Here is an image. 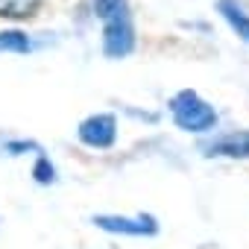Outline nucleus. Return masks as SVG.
Masks as SVG:
<instances>
[{
    "instance_id": "obj_4",
    "label": "nucleus",
    "mask_w": 249,
    "mask_h": 249,
    "mask_svg": "<svg viewBox=\"0 0 249 249\" xmlns=\"http://www.w3.org/2000/svg\"><path fill=\"white\" fill-rule=\"evenodd\" d=\"M94 226L97 229H106V231H114V234H156L159 231V223L156 217L150 214H138V217H117V214H97L94 217Z\"/></svg>"
},
{
    "instance_id": "obj_11",
    "label": "nucleus",
    "mask_w": 249,
    "mask_h": 249,
    "mask_svg": "<svg viewBox=\"0 0 249 249\" xmlns=\"http://www.w3.org/2000/svg\"><path fill=\"white\" fill-rule=\"evenodd\" d=\"M3 150H6L9 156H21V153H27V150L41 153V147H38L36 141H6V144H3Z\"/></svg>"
},
{
    "instance_id": "obj_6",
    "label": "nucleus",
    "mask_w": 249,
    "mask_h": 249,
    "mask_svg": "<svg viewBox=\"0 0 249 249\" xmlns=\"http://www.w3.org/2000/svg\"><path fill=\"white\" fill-rule=\"evenodd\" d=\"M217 9H220V15L229 21V27H231L243 41H249V15L243 12V6L237 3V0H220Z\"/></svg>"
},
{
    "instance_id": "obj_8",
    "label": "nucleus",
    "mask_w": 249,
    "mask_h": 249,
    "mask_svg": "<svg viewBox=\"0 0 249 249\" xmlns=\"http://www.w3.org/2000/svg\"><path fill=\"white\" fill-rule=\"evenodd\" d=\"M30 38L27 33H18V30H6L0 33V53H30Z\"/></svg>"
},
{
    "instance_id": "obj_1",
    "label": "nucleus",
    "mask_w": 249,
    "mask_h": 249,
    "mask_svg": "<svg viewBox=\"0 0 249 249\" xmlns=\"http://www.w3.org/2000/svg\"><path fill=\"white\" fill-rule=\"evenodd\" d=\"M170 114H173V123L185 132H208L217 126V111L191 88L179 91L170 100Z\"/></svg>"
},
{
    "instance_id": "obj_3",
    "label": "nucleus",
    "mask_w": 249,
    "mask_h": 249,
    "mask_svg": "<svg viewBox=\"0 0 249 249\" xmlns=\"http://www.w3.org/2000/svg\"><path fill=\"white\" fill-rule=\"evenodd\" d=\"M117 138V120L111 114H91L79 123V141L91 150H108Z\"/></svg>"
},
{
    "instance_id": "obj_9",
    "label": "nucleus",
    "mask_w": 249,
    "mask_h": 249,
    "mask_svg": "<svg viewBox=\"0 0 249 249\" xmlns=\"http://www.w3.org/2000/svg\"><path fill=\"white\" fill-rule=\"evenodd\" d=\"M126 12H129V3H126V0H94V15H97L100 21L126 15Z\"/></svg>"
},
{
    "instance_id": "obj_10",
    "label": "nucleus",
    "mask_w": 249,
    "mask_h": 249,
    "mask_svg": "<svg viewBox=\"0 0 249 249\" xmlns=\"http://www.w3.org/2000/svg\"><path fill=\"white\" fill-rule=\"evenodd\" d=\"M33 176H36L38 185H53L56 182V167L47 161V156H38V161L33 167Z\"/></svg>"
},
{
    "instance_id": "obj_5",
    "label": "nucleus",
    "mask_w": 249,
    "mask_h": 249,
    "mask_svg": "<svg viewBox=\"0 0 249 249\" xmlns=\"http://www.w3.org/2000/svg\"><path fill=\"white\" fill-rule=\"evenodd\" d=\"M205 156H229V159H246L249 156V129L229 132L211 144H205Z\"/></svg>"
},
{
    "instance_id": "obj_2",
    "label": "nucleus",
    "mask_w": 249,
    "mask_h": 249,
    "mask_svg": "<svg viewBox=\"0 0 249 249\" xmlns=\"http://www.w3.org/2000/svg\"><path fill=\"white\" fill-rule=\"evenodd\" d=\"M132 50H135V30H132L129 12L103 21V53L108 59H123Z\"/></svg>"
},
{
    "instance_id": "obj_7",
    "label": "nucleus",
    "mask_w": 249,
    "mask_h": 249,
    "mask_svg": "<svg viewBox=\"0 0 249 249\" xmlns=\"http://www.w3.org/2000/svg\"><path fill=\"white\" fill-rule=\"evenodd\" d=\"M41 0H0V15L3 18H30L38 9Z\"/></svg>"
}]
</instances>
